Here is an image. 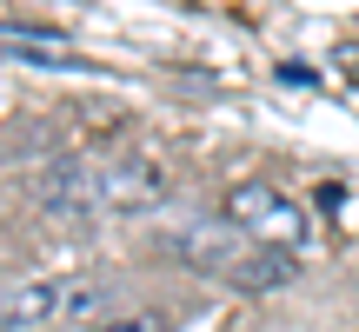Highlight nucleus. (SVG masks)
<instances>
[{
  "label": "nucleus",
  "instance_id": "f03ea898",
  "mask_svg": "<svg viewBox=\"0 0 359 332\" xmlns=\"http://www.w3.org/2000/svg\"><path fill=\"white\" fill-rule=\"evenodd\" d=\"M107 306V279H20V286H0V332H40L67 312H100Z\"/></svg>",
  "mask_w": 359,
  "mask_h": 332
},
{
  "label": "nucleus",
  "instance_id": "f257e3e1",
  "mask_svg": "<svg viewBox=\"0 0 359 332\" xmlns=\"http://www.w3.org/2000/svg\"><path fill=\"white\" fill-rule=\"evenodd\" d=\"M40 193H47L53 213H147V206L167 200V173H160L147 153L60 160Z\"/></svg>",
  "mask_w": 359,
  "mask_h": 332
},
{
  "label": "nucleus",
  "instance_id": "20e7f679",
  "mask_svg": "<svg viewBox=\"0 0 359 332\" xmlns=\"http://www.w3.org/2000/svg\"><path fill=\"white\" fill-rule=\"evenodd\" d=\"M0 47L13 60H34V67H80V53L67 40H53V34H0Z\"/></svg>",
  "mask_w": 359,
  "mask_h": 332
},
{
  "label": "nucleus",
  "instance_id": "7ed1b4c3",
  "mask_svg": "<svg viewBox=\"0 0 359 332\" xmlns=\"http://www.w3.org/2000/svg\"><path fill=\"white\" fill-rule=\"evenodd\" d=\"M226 226L246 233L259 253H293V246L306 240V213H299L280 186H266V179H246V186L226 193Z\"/></svg>",
  "mask_w": 359,
  "mask_h": 332
},
{
  "label": "nucleus",
  "instance_id": "39448f33",
  "mask_svg": "<svg viewBox=\"0 0 359 332\" xmlns=\"http://www.w3.org/2000/svg\"><path fill=\"white\" fill-rule=\"evenodd\" d=\"M173 326H180L173 306H147V312H120V319H107L93 332H173Z\"/></svg>",
  "mask_w": 359,
  "mask_h": 332
}]
</instances>
